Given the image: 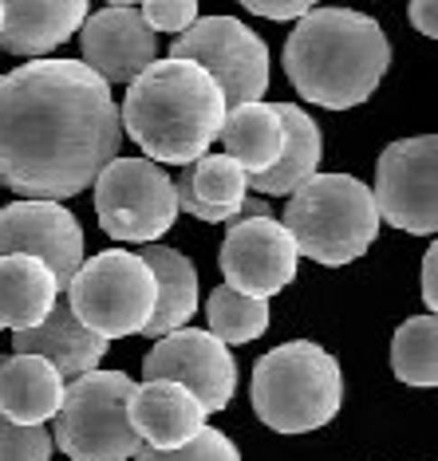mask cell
I'll use <instances>...</instances> for the list:
<instances>
[{"label":"cell","mask_w":438,"mask_h":461,"mask_svg":"<svg viewBox=\"0 0 438 461\" xmlns=\"http://www.w3.org/2000/svg\"><path fill=\"white\" fill-rule=\"evenodd\" d=\"M123 122L111 83L83 59H48L0 76V185L68 202L119 158Z\"/></svg>","instance_id":"cell-1"},{"label":"cell","mask_w":438,"mask_h":461,"mask_svg":"<svg viewBox=\"0 0 438 461\" xmlns=\"http://www.w3.org/2000/svg\"><path fill=\"white\" fill-rule=\"evenodd\" d=\"M391 68L379 20L356 8H308L285 40V76L305 103L351 111L375 95Z\"/></svg>","instance_id":"cell-2"},{"label":"cell","mask_w":438,"mask_h":461,"mask_svg":"<svg viewBox=\"0 0 438 461\" xmlns=\"http://www.w3.org/2000/svg\"><path fill=\"white\" fill-rule=\"evenodd\" d=\"M225 119V95L194 59H154L127 83L119 107L123 134L139 142L151 162L190 166L210 154Z\"/></svg>","instance_id":"cell-3"},{"label":"cell","mask_w":438,"mask_h":461,"mask_svg":"<svg viewBox=\"0 0 438 461\" xmlns=\"http://www.w3.org/2000/svg\"><path fill=\"white\" fill-rule=\"evenodd\" d=\"M253 411L277 434H312L340 414L343 375L340 359L312 339L280 343L260 355L249 383Z\"/></svg>","instance_id":"cell-4"},{"label":"cell","mask_w":438,"mask_h":461,"mask_svg":"<svg viewBox=\"0 0 438 461\" xmlns=\"http://www.w3.org/2000/svg\"><path fill=\"white\" fill-rule=\"evenodd\" d=\"M280 225L297 240V253L328 268L360 260L379 237V209L371 202V185L351 174H312L305 185L288 194Z\"/></svg>","instance_id":"cell-5"},{"label":"cell","mask_w":438,"mask_h":461,"mask_svg":"<svg viewBox=\"0 0 438 461\" xmlns=\"http://www.w3.org/2000/svg\"><path fill=\"white\" fill-rule=\"evenodd\" d=\"M134 379L127 371H87L64 386V402L51 414V442L71 461H131L139 454V434L131 426Z\"/></svg>","instance_id":"cell-6"},{"label":"cell","mask_w":438,"mask_h":461,"mask_svg":"<svg viewBox=\"0 0 438 461\" xmlns=\"http://www.w3.org/2000/svg\"><path fill=\"white\" fill-rule=\"evenodd\" d=\"M64 292L76 320L103 339L142 335L154 312V272L131 249H107L83 260Z\"/></svg>","instance_id":"cell-7"},{"label":"cell","mask_w":438,"mask_h":461,"mask_svg":"<svg viewBox=\"0 0 438 461\" xmlns=\"http://www.w3.org/2000/svg\"><path fill=\"white\" fill-rule=\"evenodd\" d=\"M91 190L99 229L123 245H154L178 221L174 177L151 158H111Z\"/></svg>","instance_id":"cell-8"},{"label":"cell","mask_w":438,"mask_h":461,"mask_svg":"<svg viewBox=\"0 0 438 461\" xmlns=\"http://www.w3.org/2000/svg\"><path fill=\"white\" fill-rule=\"evenodd\" d=\"M174 59H194L222 87L225 107L265 99L269 87V48L253 28L233 16H202L170 48Z\"/></svg>","instance_id":"cell-9"},{"label":"cell","mask_w":438,"mask_h":461,"mask_svg":"<svg viewBox=\"0 0 438 461\" xmlns=\"http://www.w3.org/2000/svg\"><path fill=\"white\" fill-rule=\"evenodd\" d=\"M371 202L379 209V221L403 233L431 237L438 229V139H399L375 162Z\"/></svg>","instance_id":"cell-10"},{"label":"cell","mask_w":438,"mask_h":461,"mask_svg":"<svg viewBox=\"0 0 438 461\" xmlns=\"http://www.w3.org/2000/svg\"><path fill=\"white\" fill-rule=\"evenodd\" d=\"M142 379L182 383L186 391L197 394L205 414H217L237 391V363L217 335L202 328H174L159 335V343L142 359Z\"/></svg>","instance_id":"cell-11"},{"label":"cell","mask_w":438,"mask_h":461,"mask_svg":"<svg viewBox=\"0 0 438 461\" xmlns=\"http://www.w3.org/2000/svg\"><path fill=\"white\" fill-rule=\"evenodd\" d=\"M217 265L225 272V285L245 296L269 300L297 280V240L277 217H249V221L225 225V240Z\"/></svg>","instance_id":"cell-12"},{"label":"cell","mask_w":438,"mask_h":461,"mask_svg":"<svg viewBox=\"0 0 438 461\" xmlns=\"http://www.w3.org/2000/svg\"><path fill=\"white\" fill-rule=\"evenodd\" d=\"M83 225L76 213L48 197H20V202L0 209V257L5 253H28L40 257L56 272L59 288H68V280L76 276L83 265Z\"/></svg>","instance_id":"cell-13"},{"label":"cell","mask_w":438,"mask_h":461,"mask_svg":"<svg viewBox=\"0 0 438 461\" xmlns=\"http://www.w3.org/2000/svg\"><path fill=\"white\" fill-rule=\"evenodd\" d=\"M79 48L83 64L103 83H131L146 64L159 59V32L146 28L139 8L107 5L79 24Z\"/></svg>","instance_id":"cell-14"},{"label":"cell","mask_w":438,"mask_h":461,"mask_svg":"<svg viewBox=\"0 0 438 461\" xmlns=\"http://www.w3.org/2000/svg\"><path fill=\"white\" fill-rule=\"evenodd\" d=\"M127 414H131V426H134V434H139V442L154 446V449L186 446L197 429L205 426V418H210L194 391H186L182 383H170V379L134 383Z\"/></svg>","instance_id":"cell-15"},{"label":"cell","mask_w":438,"mask_h":461,"mask_svg":"<svg viewBox=\"0 0 438 461\" xmlns=\"http://www.w3.org/2000/svg\"><path fill=\"white\" fill-rule=\"evenodd\" d=\"M107 343L111 339L83 328L76 320V312L68 308V300H56L44 320L13 335V348L20 355H44V359L64 375V383L96 371L103 363V355H107Z\"/></svg>","instance_id":"cell-16"},{"label":"cell","mask_w":438,"mask_h":461,"mask_svg":"<svg viewBox=\"0 0 438 461\" xmlns=\"http://www.w3.org/2000/svg\"><path fill=\"white\" fill-rule=\"evenodd\" d=\"M0 8H5L0 48L8 56L28 59H40L68 44L87 20V0H0Z\"/></svg>","instance_id":"cell-17"},{"label":"cell","mask_w":438,"mask_h":461,"mask_svg":"<svg viewBox=\"0 0 438 461\" xmlns=\"http://www.w3.org/2000/svg\"><path fill=\"white\" fill-rule=\"evenodd\" d=\"M245 194H249V174L229 154H202L190 166H182V174L174 177L178 213H190L210 225H225Z\"/></svg>","instance_id":"cell-18"},{"label":"cell","mask_w":438,"mask_h":461,"mask_svg":"<svg viewBox=\"0 0 438 461\" xmlns=\"http://www.w3.org/2000/svg\"><path fill=\"white\" fill-rule=\"evenodd\" d=\"M64 375L44 355H5L0 366V414L20 426H44L64 402Z\"/></svg>","instance_id":"cell-19"},{"label":"cell","mask_w":438,"mask_h":461,"mask_svg":"<svg viewBox=\"0 0 438 461\" xmlns=\"http://www.w3.org/2000/svg\"><path fill=\"white\" fill-rule=\"evenodd\" d=\"M280 122H285V146H280L277 162L260 174H249V190L260 197H288L297 185H305L320 166L324 139H320L316 119L297 107V103H277Z\"/></svg>","instance_id":"cell-20"},{"label":"cell","mask_w":438,"mask_h":461,"mask_svg":"<svg viewBox=\"0 0 438 461\" xmlns=\"http://www.w3.org/2000/svg\"><path fill=\"white\" fill-rule=\"evenodd\" d=\"M59 280L40 257L5 253L0 257V328L24 331L40 323L59 300Z\"/></svg>","instance_id":"cell-21"},{"label":"cell","mask_w":438,"mask_h":461,"mask_svg":"<svg viewBox=\"0 0 438 461\" xmlns=\"http://www.w3.org/2000/svg\"><path fill=\"white\" fill-rule=\"evenodd\" d=\"M139 257L154 272V312H151V320H146L142 335L159 339V335L182 328L197 312V296H202V292H197V268L186 253L166 249V245H142Z\"/></svg>","instance_id":"cell-22"},{"label":"cell","mask_w":438,"mask_h":461,"mask_svg":"<svg viewBox=\"0 0 438 461\" xmlns=\"http://www.w3.org/2000/svg\"><path fill=\"white\" fill-rule=\"evenodd\" d=\"M217 142L225 146V154L242 166L245 174H260L277 162L280 146H285V122H280L277 103H237L225 107Z\"/></svg>","instance_id":"cell-23"},{"label":"cell","mask_w":438,"mask_h":461,"mask_svg":"<svg viewBox=\"0 0 438 461\" xmlns=\"http://www.w3.org/2000/svg\"><path fill=\"white\" fill-rule=\"evenodd\" d=\"M391 371L406 386L438 383V320L434 312L411 316L391 339Z\"/></svg>","instance_id":"cell-24"},{"label":"cell","mask_w":438,"mask_h":461,"mask_svg":"<svg viewBox=\"0 0 438 461\" xmlns=\"http://www.w3.org/2000/svg\"><path fill=\"white\" fill-rule=\"evenodd\" d=\"M205 320H210V335H217L225 348H242V343H253L257 335H265L269 303L222 285L205 300Z\"/></svg>","instance_id":"cell-25"},{"label":"cell","mask_w":438,"mask_h":461,"mask_svg":"<svg viewBox=\"0 0 438 461\" xmlns=\"http://www.w3.org/2000/svg\"><path fill=\"white\" fill-rule=\"evenodd\" d=\"M131 461H242V454H237V446L229 442L222 429L202 426L186 446H174V449L139 446V454Z\"/></svg>","instance_id":"cell-26"},{"label":"cell","mask_w":438,"mask_h":461,"mask_svg":"<svg viewBox=\"0 0 438 461\" xmlns=\"http://www.w3.org/2000/svg\"><path fill=\"white\" fill-rule=\"evenodd\" d=\"M51 434L44 426H20L0 414V461H51Z\"/></svg>","instance_id":"cell-27"},{"label":"cell","mask_w":438,"mask_h":461,"mask_svg":"<svg viewBox=\"0 0 438 461\" xmlns=\"http://www.w3.org/2000/svg\"><path fill=\"white\" fill-rule=\"evenodd\" d=\"M139 16L146 20L151 32H170L178 36L197 20V0H139Z\"/></svg>","instance_id":"cell-28"},{"label":"cell","mask_w":438,"mask_h":461,"mask_svg":"<svg viewBox=\"0 0 438 461\" xmlns=\"http://www.w3.org/2000/svg\"><path fill=\"white\" fill-rule=\"evenodd\" d=\"M253 16H265V20H300L308 8H316L320 0H242Z\"/></svg>","instance_id":"cell-29"},{"label":"cell","mask_w":438,"mask_h":461,"mask_svg":"<svg viewBox=\"0 0 438 461\" xmlns=\"http://www.w3.org/2000/svg\"><path fill=\"white\" fill-rule=\"evenodd\" d=\"M411 28L415 32H423L426 40L438 36V0H411Z\"/></svg>","instance_id":"cell-30"},{"label":"cell","mask_w":438,"mask_h":461,"mask_svg":"<svg viewBox=\"0 0 438 461\" xmlns=\"http://www.w3.org/2000/svg\"><path fill=\"white\" fill-rule=\"evenodd\" d=\"M419 285H423V303L434 312V308H438V245L426 249L423 272H419Z\"/></svg>","instance_id":"cell-31"},{"label":"cell","mask_w":438,"mask_h":461,"mask_svg":"<svg viewBox=\"0 0 438 461\" xmlns=\"http://www.w3.org/2000/svg\"><path fill=\"white\" fill-rule=\"evenodd\" d=\"M107 5H139V0H107Z\"/></svg>","instance_id":"cell-32"},{"label":"cell","mask_w":438,"mask_h":461,"mask_svg":"<svg viewBox=\"0 0 438 461\" xmlns=\"http://www.w3.org/2000/svg\"><path fill=\"white\" fill-rule=\"evenodd\" d=\"M0 28H5V8H0Z\"/></svg>","instance_id":"cell-33"},{"label":"cell","mask_w":438,"mask_h":461,"mask_svg":"<svg viewBox=\"0 0 438 461\" xmlns=\"http://www.w3.org/2000/svg\"><path fill=\"white\" fill-rule=\"evenodd\" d=\"M0 366H5V355H0Z\"/></svg>","instance_id":"cell-34"},{"label":"cell","mask_w":438,"mask_h":461,"mask_svg":"<svg viewBox=\"0 0 438 461\" xmlns=\"http://www.w3.org/2000/svg\"><path fill=\"white\" fill-rule=\"evenodd\" d=\"M0 331H5V328H0Z\"/></svg>","instance_id":"cell-35"}]
</instances>
